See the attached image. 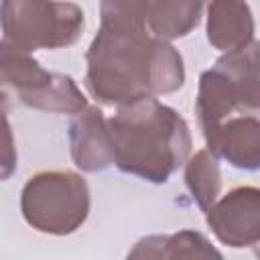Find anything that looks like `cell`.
Here are the masks:
<instances>
[{
    "instance_id": "cell-5",
    "label": "cell",
    "mask_w": 260,
    "mask_h": 260,
    "mask_svg": "<svg viewBox=\"0 0 260 260\" xmlns=\"http://www.w3.org/2000/svg\"><path fill=\"white\" fill-rule=\"evenodd\" d=\"M0 81L4 93L12 91L22 106L32 110L79 114L87 108V98L71 75L45 69L30 53L6 41L0 43Z\"/></svg>"
},
{
    "instance_id": "cell-7",
    "label": "cell",
    "mask_w": 260,
    "mask_h": 260,
    "mask_svg": "<svg viewBox=\"0 0 260 260\" xmlns=\"http://www.w3.org/2000/svg\"><path fill=\"white\" fill-rule=\"evenodd\" d=\"M69 152L83 173H102L114 165L110 122L98 106H87L69 124Z\"/></svg>"
},
{
    "instance_id": "cell-6",
    "label": "cell",
    "mask_w": 260,
    "mask_h": 260,
    "mask_svg": "<svg viewBox=\"0 0 260 260\" xmlns=\"http://www.w3.org/2000/svg\"><path fill=\"white\" fill-rule=\"evenodd\" d=\"M205 221L217 242L228 248H254L260 244V187L240 185L219 197Z\"/></svg>"
},
{
    "instance_id": "cell-12",
    "label": "cell",
    "mask_w": 260,
    "mask_h": 260,
    "mask_svg": "<svg viewBox=\"0 0 260 260\" xmlns=\"http://www.w3.org/2000/svg\"><path fill=\"white\" fill-rule=\"evenodd\" d=\"M207 0H154L148 14V32L162 39L175 41L187 37L201 22Z\"/></svg>"
},
{
    "instance_id": "cell-11",
    "label": "cell",
    "mask_w": 260,
    "mask_h": 260,
    "mask_svg": "<svg viewBox=\"0 0 260 260\" xmlns=\"http://www.w3.org/2000/svg\"><path fill=\"white\" fill-rule=\"evenodd\" d=\"M221 258V252L211 246V242L191 230H181L175 234H154L136 242L128 252V258Z\"/></svg>"
},
{
    "instance_id": "cell-14",
    "label": "cell",
    "mask_w": 260,
    "mask_h": 260,
    "mask_svg": "<svg viewBox=\"0 0 260 260\" xmlns=\"http://www.w3.org/2000/svg\"><path fill=\"white\" fill-rule=\"evenodd\" d=\"M154 0H100L102 26L148 30V14Z\"/></svg>"
},
{
    "instance_id": "cell-2",
    "label": "cell",
    "mask_w": 260,
    "mask_h": 260,
    "mask_svg": "<svg viewBox=\"0 0 260 260\" xmlns=\"http://www.w3.org/2000/svg\"><path fill=\"white\" fill-rule=\"evenodd\" d=\"M108 122L114 165L126 175L162 185L189 158L193 142L185 118L156 98L118 106Z\"/></svg>"
},
{
    "instance_id": "cell-13",
    "label": "cell",
    "mask_w": 260,
    "mask_h": 260,
    "mask_svg": "<svg viewBox=\"0 0 260 260\" xmlns=\"http://www.w3.org/2000/svg\"><path fill=\"white\" fill-rule=\"evenodd\" d=\"M185 185L201 211H207L219 197L221 191V173L217 156L209 150H197L185 162Z\"/></svg>"
},
{
    "instance_id": "cell-9",
    "label": "cell",
    "mask_w": 260,
    "mask_h": 260,
    "mask_svg": "<svg viewBox=\"0 0 260 260\" xmlns=\"http://www.w3.org/2000/svg\"><path fill=\"white\" fill-rule=\"evenodd\" d=\"M236 98L240 114H260V41L223 53L215 65Z\"/></svg>"
},
{
    "instance_id": "cell-10",
    "label": "cell",
    "mask_w": 260,
    "mask_h": 260,
    "mask_svg": "<svg viewBox=\"0 0 260 260\" xmlns=\"http://www.w3.org/2000/svg\"><path fill=\"white\" fill-rule=\"evenodd\" d=\"M205 30L209 45L223 53L254 41L256 26L248 0H211Z\"/></svg>"
},
{
    "instance_id": "cell-15",
    "label": "cell",
    "mask_w": 260,
    "mask_h": 260,
    "mask_svg": "<svg viewBox=\"0 0 260 260\" xmlns=\"http://www.w3.org/2000/svg\"><path fill=\"white\" fill-rule=\"evenodd\" d=\"M254 254L260 258V244H258V246H254Z\"/></svg>"
},
{
    "instance_id": "cell-8",
    "label": "cell",
    "mask_w": 260,
    "mask_h": 260,
    "mask_svg": "<svg viewBox=\"0 0 260 260\" xmlns=\"http://www.w3.org/2000/svg\"><path fill=\"white\" fill-rule=\"evenodd\" d=\"M207 148L240 171H260V118L236 114L223 120L209 136Z\"/></svg>"
},
{
    "instance_id": "cell-3",
    "label": "cell",
    "mask_w": 260,
    "mask_h": 260,
    "mask_svg": "<svg viewBox=\"0 0 260 260\" xmlns=\"http://www.w3.org/2000/svg\"><path fill=\"white\" fill-rule=\"evenodd\" d=\"M91 209L87 181L73 171H41L32 175L20 193L24 221L49 236L77 232Z\"/></svg>"
},
{
    "instance_id": "cell-1",
    "label": "cell",
    "mask_w": 260,
    "mask_h": 260,
    "mask_svg": "<svg viewBox=\"0 0 260 260\" xmlns=\"http://www.w3.org/2000/svg\"><path fill=\"white\" fill-rule=\"evenodd\" d=\"M85 63V89L102 106L118 108L185 85L181 53L148 30L100 26Z\"/></svg>"
},
{
    "instance_id": "cell-4",
    "label": "cell",
    "mask_w": 260,
    "mask_h": 260,
    "mask_svg": "<svg viewBox=\"0 0 260 260\" xmlns=\"http://www.w3.org/2000/svg\"><path fill=\"white\" fill-rule=\"evenodd\" d=\"M83 26V10L67 0H2V41L26 53L71 47Z\"/></svg>"
}]
</instances>
